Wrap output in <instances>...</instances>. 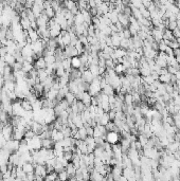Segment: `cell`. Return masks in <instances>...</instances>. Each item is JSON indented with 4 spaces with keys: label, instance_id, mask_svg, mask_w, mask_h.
I'll list each match as a JSON object with an SVG mask.
<instances>
[{
    "label": "cell",
    "instance_id": "cell-1",
    "mask_svg": "<svg viewBox=\"0 0 180 181\" xmlns=\"http://www.w3.org/2000/svg\"><path fill=\"white\" fill-rule=\"evenodd\" d=\"M33 66H34V69L35 70H45L47 68V64H46V61H45L44 57H39V58H37L36 61H34V64H33Z\"/></svg>",
    "mask_w": 180,
    "mask_h": 181
},
{
    "label": "cell",
    "instance_id": "cell-2",
    "mask_svg": "<svg viewBox=\"0 0 180 181\" xmlns=\"http://www.w3.org/2000/svg\"><path fill=\"white\" fill-rule=\"evenodd\" d=\"M151 36L154 38V40L156 42H158V44H159L160 41L163 40V32L160 31V30L156 29V28H154V29L151 30Z\"/></svg>",
    "mask_w": 180,
    "mask_h": 181
},
{
    "label": "cell",
    "instance_id": "cell-3",
    "mask_svg": "<svg viewBox=\"0 0 180 181\" xmlns=\"http://www.w3.org/2000/svg\"><path fill=\"white\" fill-rule=\"evenodd\" d=\"M91 100H92V97L89 94V92H87V91H85V92H83V94H82V103L84 104L86 107H90L91 106Z\"/></svg>",
    "mask_w": 180,
    "mask_h": 181
},
{
    "label": "cell",
    "instance_id": "cell-4",
    "mask_svg": "<svg viewBox=\"0 0 180 181\" xmlns=\"http://www.w3.org/2000/svg\"><path fill=\"white\" fill-rule=\"evenodd\" d=\"M21 55L26 58V57H31V56H34V52H33L32 47H31V45H27L26 47H23L21 49Z\"/></svg>",
    "mask_w": 180,
    "mask_h": 181
},
{
    "label": "cell",
    "instance_id": "cell-5",
    "mask_svg": "<svg viewBox=\"0 0 180 181\" xmlns=\"http://www.w3.org/2000/svg\"><path fill=\"white\" fill-rule=\"evenodd\" d=\"M31 129H32L33 132H35V134H36V136H39V134L43 132V125H41V124H39V123L34 122V121H33L32 125H31Z\"/></svg>",
    "mask_w": 180,
    "mask_h": 181
},
{
    "label": "cell",
    "instance_id": "cell-6",
    "mask_svg": "<svg viewBox=\"0 0 180 181\" xmlns=\"http://www.w3.org/2000/svg\"><path fill=\"white\" fill-rule=\"evenodd\" d=\"M22 171L26 174H31V173H34V169H35V166L34 164L31 163V162H26V163L22 165Z\"/></svg>",
    "mask_w": 180,
    "mask_h": 181
},
{
    "label": "cell",
    "instance_id": "cell-7",
    "mask_svg": "<svg viewBox=\"0 0 180 181\" xmlns=\"http://www.w3.org/2000/svg\"><path fill=\"white\" fill-rule=\"evenodd\" d=\"M19 24H20L21 29H22L23 31H28V30L31 28V21H30L28 18H20Z\"/></svg>",
    "mask_w": 180,
    "mask_h": 181
},
{
    "label": "cell",
    "instance_id": "cell-8",
    "mask_svg": "<svg viewBox=\"0 0 180 181\" xmlns=\"http://www.w3.org/2000/svg\"><path fill=\"white\" fill-rule=\"evenodd\" d=\"M3 89L6 91H15L16 89V83L12 82V81H6L3 85Z\"/></svg>",
    "mask_w": 180,
    "mask_h": 181
},
{
    "label": "cell",
    "instance_id": "cell-9",
    "mask_svg": "<svg viewBox=\"0 0 180 181\" xmlns=\"http://www.w3.org/2000/svg\"><path fill=\"white\" fill-rule=\"evenodd\" d=\"M4 61H6V65L10 66V67H12V68H13V66H14L15 63H16V58H15V56L12 55V54H9V53L4 56Z\"/></svg>",
    "mask_w": 180,
    "mask_h": 181
},
{
    "label": "cell",
    "instance_id": "cell-10",
    "mask_svg": "<svg viewBox=\"0 0 180 181\" xmlns=\"http://www.w3.org/2000/svg\"><path fill=\"white\" fill-rule=\"evenodd\" d=\"M20 104L21 106H22V108L24 109V111H33V107H32V104H31V102H30L29 100H22V101H20Z\"/></svg>",
    "mask_w": 180,
    "mask_h": 181
},
{
    "label": "cell",
    "instance_id": "cell-11",
    "mask_svg": "<svg viewBox=\"0 0 180 181\" xmlns=\"http://www.w3.org/2000/svg\"><path fill=\"white\" fill-rule=\"evenodd\" d=\"M28 34H29V38L32 40V42H35V41H37L38 39H39V36H38V34H37V31H35V30L31 29V28L28 30Z\"/></svg>",
    "mask_w": 180,
    "mask_h": 181
},
{
    "label": "cell",
    "instance_id": "cell-12",
    "mask_svg": "<svg viewBox=\"0 0 180 181\" xmlns=\"http://www.w3.org/2000/svg\"><path fill=\"white\" fill-rule=\"evenodd\" d=\"M54 142L52 139H44L43 140V148L45 149H53Z\"/></svg>",
    "mask_w": 180,
    "mask_h": 181
},
{
    "label": "cell",
    "instance_id": "cell-13",
    "mask_svg": "<svg viewBox=\"0 0 180 181\" xmlns=\"http://www.w3.org/2000/svg\"><path fill=\"white\" fill-rule=\"evenodd\" d=\"M33 69H34L33 64H30V63H28V61H24V63L22 64V71L26 73V74H29Z\"/></svg>",
    "mask_w": 180,
    "mask_h": 181
},
{
    "label": "cell",
    "instance_id": "cell-14",
    "mask_svg": "<svg viewBox=\"0 0 180 181\" xmlns=\"http://www.w3.org/2000/svg\"><path fill=\"white\" fill-rule=\"evenodd\" d=\"M113 70H114V72H116L118 75H121L122 73H125L126 68H125L122 64H117L116 66H114V68H113Z\"/></svg>",
    "mask_w": 180,
    "mask_h": 181
},
{
    "label": "cell",
    "instance_id": "cell-15",
    "mask_svg": "<svg viewBox=\"0 0 180 181\" xmlns=\"http://www.w3.org/2000/svg\"><path fill=\"white\" fill-rule=\"evenodd\" d=\"M171 74L167 73V74H164V75H160L159 76V82L162 83V84H171Z\"/></svg>",
    "mask_w": 180,
    "mask_h": 181
},
{
    "label": "cell",
    "instance_id": "cell-16",
    "mask_svg": "<svg viewBox=\"0 0 180 181\" xmlns=\"http://www.w3.org/2000/svg\"><path fill=\"white\" fill-rule=\"evenodd\" d=\"M44 12L46 13V15L48 16V17L50 18V19H52V18L55 17V11L53 10L52 6H49V8H46V9L44 10Z\"/></svg>",
    "mask_w": 180,
    "mask_h": 181
},
{
    "label": "cell",
    "instance_id": "cell-17",
    "mask_svg": "<svg viewBox=\"0 0 180 181\" xmlns=\"http://www.w3.org/2000/svg\"><path fill=\"white\" fill-rule=\"evenodd\" d=\"M57 176H58V180L59 181H68L70 179V177L68 176L66 171H63V172L58 173Z\"/></svg>",
    "mask_w": 180,
    "mask_h": 181
},
{
    "label": "cell",
    "instance_id": "cell-18",
    "mask_svg": "<svg viewBox=\"0 0 180 181\" xmlns=\"http://www.w3.org/2000/svg\"><path fill=\"white\" fill-rule=\"evenodd\" d=\"M57 173L55 172H52L50 173V174H48V175L46 176V178H45V181H56L57 180Z\"/></svg>",
    "mask_w": 180,
    "mask_h": 181
},
{
    "label": "cell",
    "instance_id": "cell-19",
    "mask_svg": "<svg viewBox=\"0 0 180 181\" xmlns=\"http://www.w3.org/2000/svg\"><path fill=\"white\" fill-rule=\"evenodd\" d=\"M86 132H87V137H93V132H94V127L91 126H86Z\"/></svg>",
    "mask_w": 180,
    "mask_h": 181
},
{
    "label": "cell",
    "instance_id": "cell-20",
    "mask_svg": "<svg viewBox=\"0 0 180 181\" xmlns=\"http://www.w3.org/2000/svg\"><path fill=\"white\" fill-rule=\"evenodd\" d=\"M158 46H159V52H165V50H166V48H167V46L165 45L164 40L160 41L159 44H158Z\"/></svg>",
    "mask_w": 180,
    "mask_h": 181
},
{
    "label": "cell",
    "instance_id": "cell-21",
    "mask_svg": "<svg viewBox=\"0 0 180 181\" xmlns=\"http://www.w3.org/2000/svg\"><path fill=\"white\" fill-rule=\"evenodd\" d=\"M64 159L68 162H71L73 159V152H64Z\"/></svg>",
    "mask_w": 180,
    "mask_h": 181
},
{
    "label": "cell",
    "instance_id": "cell-22",
    "mask_svg": "<svg viewBox=\"0 0 180 181\" xmlns=\"http://www.w3.org/2000/svg\"><path fill=\"white\" fill-rule=\"evenodd\" d=\"M79 40L81 41L82 44L84 45L85 47L86 46H88V39H87V36H84V35H81V36H79Z\"/></svg>",
    "mask_w": 180,
    "mask_h": 181
},
{
    "label": "cell",
    "instance_id": "cell-23",
    "mask_svg": "<svg viewBox=\"0 0 180 181\" xmlns=\"http://www.w3.org/2000/svg\"><path fill=\"white\" fill-rule=\"evenodd\" d=\"M167 29H169L170 31H172V32H173L174 30L177 29V21H176V22H171V21H170L169 26H167Z\"/></svg>",
    "mask_w": 180,
    "mask_h": 181
},
{
    "label": "cell",
    "instance_id": "cell-24",
    "mask_svg": "<svg viewBox=\"0 0 180 181\" xmlns=\"http://www.w3.org/2000/svg\"><path fill=\"white\" fill-rule=\"evenodd\" d=\"M167 72H169L170 74H171V75H175V74H176V73L178 72V70L175 67L169 66V67H167Z\"/></svg>",
    "mask_w": 180,
    "mask_h": 181
},
{
    "label": "cell",
    "instance_id": "cell-25",
    "mask_svg": "<svg viewBox=\"0 0 180 181\" xmlns=\"http://www.w3.org/2000/svg\"><path fill=\"white\" fill-rule=\"evenodd\" d=\"M108 116H109V119H110L111 122H113V121L116 120V111L114 110L109 111V112H108Z\"/></svg>",
    "mask_w": 180,
    "mask_h": 181
},
{
    "label": "cell",
    "instance_id": "cell-26",
    "mask_svg": "<svg viewBox=\"0 0 180 181\" xmlns=\"http://www.w3.org/2000/svg\"><path fill=\"white\" fill-rule=\"evenodd\" d=\"M15 181H23L21 178H15Z\"/></svg>",
    "mask_w": 180,
    "mask_h": 181
}]
</instances>
